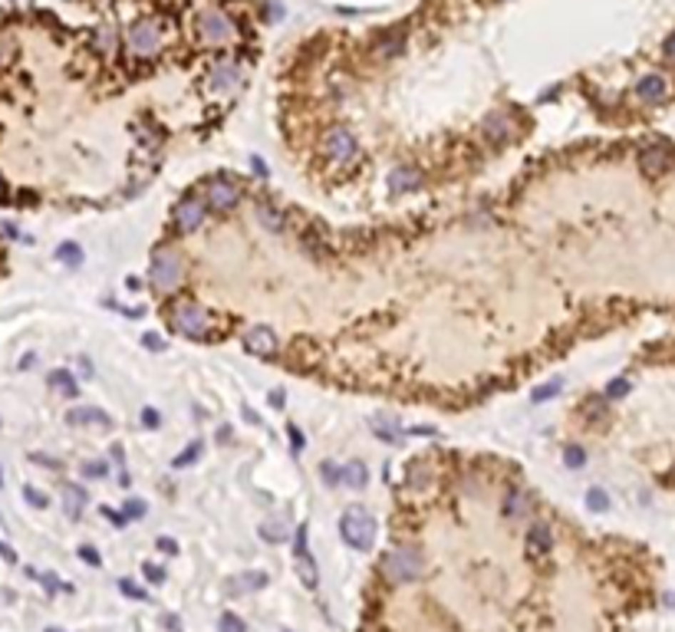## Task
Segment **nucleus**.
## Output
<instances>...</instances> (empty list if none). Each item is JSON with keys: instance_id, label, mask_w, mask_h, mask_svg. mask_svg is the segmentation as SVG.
<instances>
[{"instance_id": "obj_1", "label": "nucleus", "mask_w": 675, "mask_h": 632, "mask_svg": "<svg viewBox=\"0 0 675 632\" xmlns=\"http://www.w3.org/2000/svg\"><path fill=\"white\" fill-rule=\"evenodd\" d=\"M379 570L389 583L395 586H405V583H415L422 580L425 573V564H422V554L415 547H395V550H385L382 560H379Z\"/></svg>"}, {"instance_id": "obj_2", "label": "nucleus", "mask_w": 675, "mask_h": 632, "mask_svg": "<svg viewBox=\"0 0 675 632\" xmlns=\"http://www.w3.org/2000/svg\"><path fill=\"white\" fill-rule=\"evenodd\" d=\"M376 517L366 511V507H350V511L340 517V537L350 544L352 550H359V554H369V550L376 547Z\"/></svg>"}, {"instance_id": "obj_3", "label": "nucleus", "mask_w": 675, "mask_h": 632, "mask_svg": "<svg viewBox=\"0 0 675 632\" xmlns=\"http://www.w3.org/2000/svg\"><path fill=\"white\" fill-rule=\"evenodd\" d=\"M185 277V260L175 248H155L152 250V264H148V280H152L155 290L171 293Z\"/></svg>"}, {"instance_id": "obj_4", "label": "nucleus", "mask_w": 675, "mask_h": 632, "mask_svg": "<svg viewBox=\"0 0 675 632\" xmlns=\"http://www.w3.org/2000/svg\"><path fill=\"white\" fill-rule=\"evenodd\" d=\"M168 316H171V326H175L181 336H188V340H201V336L208 333V323H211L208 310L198 307V303H191V300L171 303Z\"/></svg>"}, {"instance_id": "obj_5", "label": "nucleus", "mask_w": 675, "mask_h": 632, "mask_svg": "<svg viewBox=\"0 0 675 632\" xmlns=\"http://www.w3.org/2000/svg\"><path fill=\"white\" fill-rule=\"evenodd\" d=\"M320 152H323L326 162H333L336 168H342V165H352V162H356L359 146H356V138H352L350 128L333 126V128H326V132H323Z\"/></svg>"}, {"instance_id": "obj_6", "label": "nucleus", "mask_w": 675, "mask_h": 632, "mask_svg": "<svg viewBox=\"0 0 675 632\" xmlns=\"http://www.w3.org/2000/svg\"><path fill=\"white\" fill-rule=\"evenodd\" d=\"M128 46L136 56H152L162 46V26L155 20H138L132 30H128Z\"/></svg>"}, {"instance_id": "obj_7", "label": "nucleus", "mask_w": 675, "mask_h": 632, "mask_svg": "<svg viewBox=\"0 0 675 632\" xmlns=\"http://www.w3.org/2000/svg\"><path fill=\"white\" fill-rule=\"evenodd\" d=\"M205 214H208V205L201 198H185V201H178V208H175V224H178L181 234H191L201 228Z\"/></svg>"}, {"instance_id": "obj_8", "label": "nucleus", "mask_w": 675, "mask_h": 632, "mask_svg": "<svg viewBox=\"0 0 675 632\" xmlns=\"http://www.w3.org/2000/svg\"><path fill=\"white\" fill-rule=\"evenodd\" d=\"M198 30H201V36H205L208 43H224V40H231V34H234L231 20L224 17L221 10H205L201 20H198Z\"/></svg>"}, {"instance_id": "obj_9", "label": "nucleus", "mask_w": 675, "mask_h": 632, "mask_svg": "<svg viewBox=\"0 0 675 632\" xmlns=\"http://www.w3.org/2000/svg\"><path fill=\"white\" fill-rule=\"evenodd\" d=\"M238 201H240V188L234 185V181L218 178V181H211V185H208V201H205V205L211 208V211H231Z\"/></svg>"}, {"instance_id": "obj_10", "label": "nucleus", "mask_w": 675, "mask_h": 632, "mask_svg": "<svg viewBox=\"0 0 675 632\" xmlns=\"http://www.w3.org/2000/svg\"><path fill=\"white\" fill-rule=\"evenodd\" d=\"M639 168H642V175L659 178V175H666V171L672 168V152H669L666 146L642 148V152H639Z\"/></svg>"}, {"instance_id": "obj_11", "label": "nucleus", "mask_w": 675, "mask_h": 632, "mask_svg": "<svg viewBox=\"0 0 675 632\" xmlns=\"http://www.w3.org/2000/svg\"><path fill=\"white\" fill-rule=\"evenodd\" d=\"M550 547H554V534H550L547 524H534V527L527 530V537H524V550H527L530 560H544V556L550 554Z\"/></svg>"}, {"instance_id": "obj_12", "label": "nucleus", "mask_w": 675, "mask_h": 632, "mask_svg": "<svg viewBox=\"0 0 675 632\" xmlns=\"http://www.w3.org/2000/svg\"><path fill=\"white\" fill-rule=\"evenodd\" d=\"M244 350L254 352V356H274L277 352V333L270 326H254L244 336Z\"/></svg>"}, {"instance_id": "obj_13", "label": "nucleus", "mask_w": 675, "mask_h": 632, "mask_svg": "<svg viewBox=\"0 0 675 632\" xmlns=\"http://www.w3.org/2000/svg\"><path fill=\"white\" fill-rule=\"evenodd\" d=\"M636 96H639L642 103L656 106V103H662V99L669 96V86H666V79L659 76V73H649V76H642L639 83H636Z\"/></svg>"}, {"instance_id": "obj_14", "label": "nucleus", "mask_w": 675, "mask_h": 632, "mask_svg": "<svg viewBox=\"0 0 675 632\" xmlns=\"http://www.w3.org/2000/svg\"><path fill=\"white\" fill-rule=\"evenodd\" d=\"M66 422L69 425H99V428H109V415L96 405H79V409H69L66 412Z\"/></svg>"}, {"instance_id": "obj_15", "label": "nucleus", "mask_w": 675, "mask_h": 632, "mask_svg": "<svg viewBox=\"0 0 675 632\" xmlns=\"http://www.w3.org/2000/svg\"><path fill=\"white\" fill-rule=\"evenodd\" d=\"M211 86H214V89H221V93H231V89H238V86H240V69L234 66L231 60L218 63V66L211 69Z\"/></svg>"}, {"instance_id": "obj_16", "label": "nucleus", "mask_w": 675, "mask_h": 632, "mask_svg": "<svg viewBox=\"0 0 675 632\" xmlns=\"http://www.w3.org/2000/svg\"><path fill=\"white\" fill-rule=\"evenodd\" d=\"M511 132H514V122L507 119L504 112H497V116H491V119L484 122V138L494 142V146H504L507 138H511Z\"/></svg>"}, {"instance_id": "obj_17", "label": "nucleus", "mask_w": 675, "mask_h": 632, "mask_svg": "<svg viewBox=\"0 0 675 632\" xmlns=\"http://www.w3.org/2000/svg\"><path fill=\"white\" fill-rule=\"evenodd\" d=\"M422 185V175L415 168H395L389 175V195H405V191H415Z\"/></svg>"}, {"instance_id": "obj_18", "label": "nucleus", "mask_w": 675, "mask_h": 632, "mask_svg": "<svg viewBox=\"0 0 675 632\" xmlns=\"http://www.w3.org/2000/svg\"><path fill=\"white\" fill-rule=\"evenodd\" d=\"M366 481H369V474H366V464L362 462H350L346 468H340V484L352 487V491H362Z\"/></svg>"}, {"instance_id": "obj_19", "label": "nucleus", "mask_w": 675, "mask_h": 632, "mask_svg": "<svg viewBox=\"0 0 675 632\" xmlns=\"http://www.w3.org/2000/svg\"><path fill=\"white\" fill-rule=\"evenodd\" d=\"M63 501H66V517H73V521H79V514H83V507H86V491L83 487H76V484H66L63 487Z\"/></svg>"}, {"instance_id": "obj_20", "label": "nucleus", "mask_w": 675, "mask_h": 632, "mask_svg": "<svg viewBox=\"0 0 675 632\" xmlns=\"http://www.w3.org/2000/svg\"><path fill=\"white\" fill-rule=\"evenodd\" d=\"M254 214L267 231H283V211H277V208H270V205H257Z\"/></svg>"}, {"instance_id": "obj_21", "label": "nucleus", "mask_w": 675, "mask_h": 632, "mask_svg": "<svg viewBox=\"0 0 675 632\" xmlns=\"http://www.w3.org/2000/svg\"><path fill=\"white\" fill-rule=\"evenodd\" d=\"M527 511H530L527 494H524V491H507V501H504V514H507V517H524Z\"/></svg>"}, {"instance_id": "obj_22", "label": "nucleus", "mask_w": 675, "mask_h": 632, "mask_svg": "<svg viewBox=\"0 0 675 632\" xmlns=\"http://www.w3.org/2000/svg\"><path fill=\"white\" fill-rule=\"evenodd\" d=\"M46 382L53 385V389H63V395H76V379H73V372H66V369H56V372H50V379Z\"/></svg>"}, {"instance_id": "obj_23", "label": "nucleus", "mask_w": 675, "mask_h": 632, "mask_svg": "<svg viewBox=\"0 0 675 632\" xmlns=\"http://www.w3.org/2000/svg\"><path fill=\"white\" fill-rule=\"evenodd\" d=\"M402 46H405V34H392V36H382L376 43V53L379 56H399Z\"/></svg>"}, {"instance_id": "obj_24", "label": "nucleus", "mask_w": 675, "mask_h": 632, "mask_svg": "<svg viewBox=\"0 0 675 632\" xmlns=\"http://www.w3.org/2000/svg\"><path fill=\"white\" fill-rule=\"evenodd\" d=\"M56 257H60V260H66L69 267H79V264H83V248L66 240V244H60V248H56Z\"/></svg>"}, {"instance_id": "obj_25", "label": "nucleus", "mask_w": 675, "mask_h": 632, "mask_svg": "<svg viewBox=\"0 0 675 632\" xmlns=\"http://www.w3.org/2000/svg\"><path fill=\"white\" fill-rule=\"evenodd\" d=\"M201 448H205V444H201V442H191V444H188V448H185V452H181V454H175V462H171V468H188V464L195 462L198 454H201Z\"/></svg>"}, {"instance_id": "obj_26", "label": "nucleus", "mask_w": 675, "mask_h": 632, "mask_svg": "<svg viewBox=\"0 0 675 632\" xmlns=\"http://www.w3.org/2000/svg\"><path fill=\"white\" fill-rule=\"evenodd\" d=\"M560 385H564V379H550L547 385H540V389H534V402H547V399H554V395L560 392Z\"/></svg>"}, {"instance_id": "obj_27", "label": "nucleus", "mask_w": 675, "mask_h": 632, "mask_svg": "<svg viewBox=\"0 0 675 632\" xmlns=\"http://www.w3.org/2000/svg\"><path fill=\"white\" fill-rule=\"evenodd\" d=\"M564 464H567V468H583V464H587V454H583V448L570 444V448L564 452Z\"/></svg>"}, {"instance_id": "obj_28", "label": "nucleus", "mask_w": 675, "mask_h": 632, "mask_svg": "<svg viewBox=\"0 0 675 632\" xmlns=\"http://www.w3.org/2000/svg\"><path fill=\"white\" fill-rule=\"evenodd\" d=\"M587 507H590V511H607V507H609V497L603 494L599 487H593L590 494H587Z\"/></svg>"}, {"instance_id": "obj_29", "label": "nucleus", "mask_w": 675, "mask_h": 632, "mask_svg": "<svg viewBox=\"0 0 675 632\" xmlns=\"http://www.w3.org/2000/svg\"><path fill=\"white\" fill-rule=\"evenodd\" d=\"M221 632H244V623H240V616H234V613H224L221 616Z\"/></svg>"}, {"instance_id": "obj_30", "label": "nucleus", "mask_w": 675, "mask_h": 632, "mask_svg": "<svg viewBox=\"0 0 675 632\" xmlns=\"http://www.w3.org/2000/svg\"><path fill=\"white\" fill-rule=\"evenodd\" d=\"M106 471H109V464H106V462H86L83 464V474H86V478H106Z\"/></svg>"}, {"instance_id": "obj_31", "label": "nucleus", "mask_w": 675, "mask_h": 632, "mask_svg": "<svg viewBox=\"0 0 675 632\" xmlns=\"http://www.w3.org/2000/svg\"><path fill=\"white\" fill-rule=\"evenodd\" d=\"M142 514H146V504H142L138 497H132V501L122 507V517H126V521H136V517H142Z\"/></svg>"}, {"instance_id": "obj_32", "label": "nucleus", "mask_w": 675, "mask_h": 632, "mask_svg": "<svg viewBox=\"0 0 675 632\" xmlns=\"http://www.w3.org/2000/svg\"><path fill=\"white\" fill-rule=\"evenodd\" d=\"M626 392H629V382H626V379H613V382L607 385V399H623Z\"/></svg>"}, {"instance_id": "obj_33", "label": "nucleus", "mask_w": 675, "mask_h": 632, "mask_svg": "<svg viewBox=\"0 0 675 632\" xmlns=\"http://www.w3.org/2000/svg\"><path fill=\"white\" fill-rule=\"evenodd\" d=\"M79 560H83V564H89V566H99V564H103L99 550L89 547V544H86V547H79Z\"/></svg>"}, {"instance_id": "obj_34", "label": "nucleus", "mask_w": 675, "mask_h": 632, "mask_svg": "<svg viewBox=\"0 0 675 632\" xmlns=\"http://www.w3.org/2000/svg\"><path fill=\"white\" fill-rule=\"evenodd\" d=\"M24 497H26V501H30L34 507H46V504H50V501H46V494H43V491H36V487H30V484L24 487Z\"/></svg>"}, {"instance_id": "obj_35", "label": "nucleus", "mask_w": 675, "mask_h": 632, "mask_svg": "<svg viewBox=\"0 0 675 632\" xmlns=\"http://www.w3.org/2000/svg\"><path fill=\"white\" fill-rule=\"evenodd\" d=\"M287 435H290V444H293V454H300L303 448H307V442H303V432H300L297 425L287 428Z\"/></svg>"}, {"instance_id": "obj_36", "label": "nucleus", "mask_w": 675, "mask_h": 632, "mask_svg": "<svg viewBox=\"0 0 675 632\" xmlns=\"http://www.w3.org/2000/svg\"><path fill=\"white\" fill-rule=\"evenodd\" d=\"M119 590L126 593V596H132V599H146V590H138L132 580H119Z\"/></svg>"}, {"instance_id": "obj_37", "label": "nucleus", "mask_w": 675, "mask_h": 632, "mask_svg": "<svg viewBox=\"0 0 675 632\" xmlns=\"http://www.w3.org/2000/svg\"><path fill=\"white\" fill-rule=\"evenodd\" d=\"M320 471H323V481H326V484H340V468H333L330 462H323V464H320Z\"/></svg>"}, {"instance_id": "obj_38", "label": "nucleus", "mask_w": 675, "mask_h": 632, "mask_svg": "<svg viewBox=\"0 0 675 632\" xmlns=\"http://www.w3.org/2000/svg\"><path fill=\"white\" fill-rule=\"evenodd\" d=\"M142 425H146V428H158V425H162V415H158L155 409H142Z\"/></svg>"}, {"instance_id": "obj_39", "label": "nucleus", "mask_w": 675, "mask_h": 632, "mask_svg": "<svg viewBox=\"0 0 675 632\" xmlns=\"http://www.w3.org/2000/svg\"><path fill=\"white\" fill-rule=\"evenodd\" d=\"M142 573H146L152 583H162L165 580V570H162V566H155V564H142Z\"/></svg>"}, {"instance_id": "obj_40", "label": "nucleus", "mask_w": 675, "mask_h": 632, "mask_svg": "<svg viewBox=\"0 0 675 632\" xmlns=\"http://www.w3.org/2000/svg\"><path fill=\"white\" fill-rule=\"evenodd\" d=\"M155 547L162 550V554H168V556H175V554H178V544H175V540H171V537H158V540H155Z\"/></svg>"}, {"instance_id": "obj_41", "label": "nucleus", "mask_w": 675, "mask_h": 632, "mask_svg": "<svg viewBox=\"0 0 675 632\" xmlns=\"http://www.w3.org/2000/svg\"><path fill=\"white\" fill-rule=\"evenodd\" d=\"M96 46H99V50H112V34H109V26H103V30L96 34Z\"/></svg>"}, {"instance_id": "obj_42", "label": "nucleus", "mask_w": 675, "mask_h": 632, "mask_svg": "<svg viewBox=\"0 0 675 632\" xmlns=\"http://www.w3.org/2000/svg\"><path fill=\"white\" fill-rule=\"evenodd\" d=\"M142 342H146V350H155V352H162V350H165L162 336H155V333H146V336H142Z\"/></svg>"}, {"instance_id": "obj_43", "label": "nucleus", "mask_w": 675, "mask_h": 632, "mask_svg": "<svg viewBox=\"0 0 675 632\" xmlns=\"http://www.w3.org/2000/svg\"><path fill=\"white\" fill-rule=\"evenodd\" d=\"M662 53H666V60H669V63H675V34H669L666 46H662Z\"/></svg>"}, {"instance_id": "obj_44", "label": "nucleus", "mask_w": 675, "mask_h": 632, "mask_svg": "<svg viewBox=\"0 0 675 632\" xmlns=\"http://www.w3.org/2000/svg\"><path fill=\"white\" fill-rule=\"evenodd\" d=\"M0 556H4L7 564H17V554H14V550H10L7 544H4V540H0Z\"/></svg>"}, {"instance_id": "obj_45", "label": "nucleus", "mask_w": 675, "mask_h": 632, "mask_svg": "<svg viewBox=\"0 0 675 632\" xmlns=\"http://www.w3.org/2000/svg\"><path fill=\"white\" fill-rule=\"evenodd\" d=\"M283 402H287V395H283L280 389H274V392H270V405H274V409H283Z\"/></svg>"}, {"instance_id": "obj_46", "label": "nucleus", "mask_w": 675, "mask_h": 632, "mask_svg": "<svg viewBox=\"0 0 675 632\" xmlns=\"http://www.w3.org/2000/svg\"><path fill=\"white\" fill-rule=\"evenodd\" d=\"M43 586H46V590H60V583H56V576H53V573H46V576H43Z\"/></svg>"}, {"instance_id": "obj_47", "label": "nucleus", "mask_w": 675, "mask_h": 632, "mask_svg": "<svg viewBox=\"0 0 675 632\" xmlns=\"http://www.w3.org/2000/svg\"><path fill=\"white\" fill-rule=\"evenodd\" d=\"M250 168H254L257 175H267V165L260 162V158H257V155H254V158H250Z\"/></svg>"}, {"instance_id": "obj_48", "label": "nucleus", "mask_w": 675, "mask_h": 632, "mask_svg": "<svg viewBox=\"0 0 675 632\" xmlns=\"http://www.w3.org/2000/svg\"><path fill=\"white\" fill-rule=\"evenodd\" d=\"M79 376H83V379L93 376V369H89V359H79Z\"/></svg>"}, {"instance_id": "obj_49", "label": "nucleus", "mask_w": 675, "mask_h": 632, "mask_svg": "<svg viewBox=\"0 0 675 632\" xmlns=\"http://www.w3.org/2000/svg\"><path fill=\"white\" fill-rule=\"evenodd\" d=\"M165 626H168V629H175V632H181V623L175 619V616H165Z\"/></svg>"}, {"instance_id": "obj_50", "label": "nucleus", "mask_w": 675, "mask_h": 632, "mask_svg": "<svg viewBox=\"0 0 675 632\" xmlns=\"http://www.w3.org/2000/svg\"><path fill=\"white\" fill-rule=\"evenodd\" d=\"M46 632H60V629H46Z\"/></svg>"}, {"instance_id": "obj_51", "label": "nucleus", "mask_w": 675, "mask_h": 632, "mask_svg": "<svg viewBox=\"0 0 675 632\" xmlns=\"http://www.w3.org/2000/svg\"><path fill=\"white\" fill-rule=\"evenodd\" d=\"M0 191H4V181H0Z\"/></svg>"}, {"instance_id": "obj_52", "label": "nucleus", "mask_w": 675, "mask_h": 632, "mask_svg": "<svg viewBox=\"0 0 675 632\" xmlns=\"http://www.w3.org/2000/svg\"><path fill=\"white\" fill-rule=\"evenodd\" d=\"M0 484H4V478H0Z\"/></svg>"}]
</instances>
